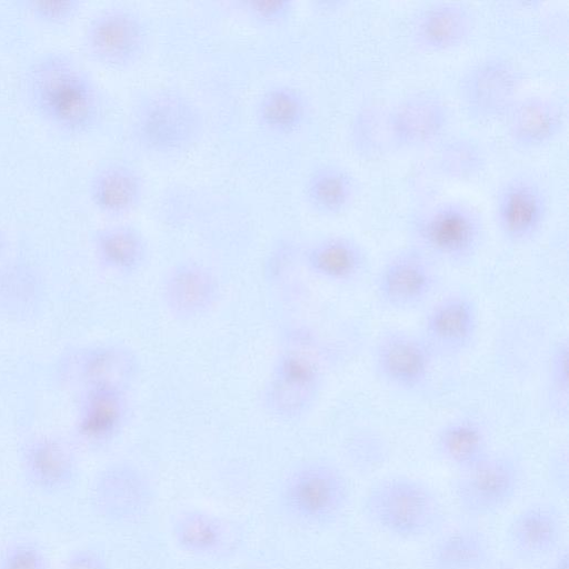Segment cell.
I'll return each instance as SVG.
<instances>
[{
    "label": "cell",
    "instance_id": "1",
    "mask_svg": "<svg viewBox=\"0 0 569 569\" xmlns=\"http://www.w3.org/2000/svg\"><path fill=\"white\" fill-rule=\"evenodd\" d=\"M19 91L32 116L67 138L93 133L104 118L106 101L97 80L62 49L32 57L20 74Z\"/></svg>",
    "mask_w": 569,
    "mask_h": 569
},
{
    "label": "cell",
    "instance_id": "2",
    "mask_svg": "<svg viewBox=\"0 0 569 569\" xmlns=\"http://www.w3.org/2000/svg\"><path fill=\"white\" fill-rule=\"evenodd\" d=\"M206 127L200 106L173 88L152 90L132 107L129 131L136 146L156 157H174L192 149Z\"/></svg>",
    "mask_w": 569,
    "mask_h": 569
},
{
    "label": "cell",
    "instance_id": "3",
    "mask_svg": "<svg viewBox=\"0 0 569 569\" xmlns=\"http://www.w3.org/2000/svg\"><path fill=\"white\" fill-rule=\"evenodd\" d=\"M361 509L375 528L407 540L433 532L443 516L435 491L408 476H388L376 481L363 495Z\"/></svg>",
    "mask_w": 569,
    "mask_h": 569
},
{
    "label": "cell",
    "instance_id": "4",
    "mask_svg": "<svg viewBox=\"0 0 569 569\" xmlns=\"http://www.w3.org/2000/svg\"><path fill=\"white\" fill-rule=\"evenodd\" d=\"M418 248L432 261L452 267L470 263L483 242L480 213L461 201H442L420 212L412 221Z\"/></svg>",
    "mask_w": 569,
    "mask_h": 569
},
{
    "label": "cell",
    "instance_id": "5",
    "mask_svg": "<svg viewBox=\"0 0 569 569\" xmlns=\"http://www.w3.org/2000/svg\"><path fill=\"white\" fill-rule=\"evenodd\" d=\"M81 43L96 64L113 71L134 67L147 52L149 31L143 18L124 6H110L93 13L82 30Z\"/></svg>",
    "mask_w": 569,
    "mask_h": 569
},
{
    "label": "cell",
    "instance_id": "6",
    "mask_svg": "<svg viewBox=\"0 0 569 569\" xmlns=\"http://www.w3.org/2000/svg\"><path fill=\"white\" fill-rule=\"evenodd\" d=\"M522 482L520 462L507 453H491L476 467L459 472L452 485L458 508L472 518H486L508 507Z\"/></svg>",
    "mask_w": 569,
    "mask_h": 569
},
{
    "label": "cell",
    "instance_id": "7",
    "mask_svg": "<svg viewBox=\"0 0 569 569\" xmlns=\"http://www.w3.org/2000/svg\"><path fill=\"white\" fill-rule=\"evenodd\" d=\"M350 486L345 473L327 462H310L286 481L283 500L290 512L305 523L329 525L345 511Z\"/></svg>",
    "mask_w": 569,
    "mask_h": 569
},
{
    "label": "cell",
    "instance_id": "8",
    "mask_svg": "<svg viewBox=\"0 0 569 569\" xmlns=\"http://www.w3.org/2000/svg\"><path fill=\"white\" fill-rule=\"evenodd\" d=\"M438 283L433 261L417 248L406 249L380 268L375 279V293L382 306L408 311L427 302Z\"/></svg>",
    "mask_w": 569,
    "mask_h": 569
},
{
    "label": "cell",
    "instance_id": "9",
    "mask_svg": "<svg viewBox=\"0 0 569 569\" xmlns=\"http://www.w3.org/2000/svg\"><path fill=\"white\" fill-rule=\"evenodd\" d=\"M432 355L419 335L390 329L381 333L372 348V366L388 386L402 391H417L429 381Z\"/></svg>",
    "mask_w": 569,
    "mask_h": 569
},
{
    "label": "cell",
    "instance_id": "10",
    "mask_svg": "<svg viewBox=\"0 0 569 569\" xmlns=\"http://www.w3.org/2000/svg\"><path fill=\"white\" fill-rule=\"evenodd\" d=\"M478 329L476 300L467 293L453 292L429 307L421 320L419 336L436 358H455L471 348Z\"/></svg>",
    "mask_w": 569,
    "mask_h": 569
},
{
    "label": "cell",
    "instance_id": "11",
    "mask_svg": "<svg viewBox=\"0 0 569 569\" xmlns=\"http://www.w3.org/2000/svg\"><path fill=\"white\" fill-rule=\"evenodd\" d=\"M513 67L498 58L483 59L473 64L462 77L460 98L467 113L479 122L505 118L518 88Z\"/></svg>",
    "mask_w": 569,
    "mask_h": 569
},
{
    "label": "cell",
    "instance_id": "12",
    "mask_svg": "<svg viewBox=\"0 0 569 569\" xmlns=\"http://www.w3.org/2000/svg\"><path fill=\"white\" fill-rule=\"evenodd\" d=\"M548 202L541 187L529 178H513L499 190L495 220L505 240L513 244L531 241L547 219Z\"/></svg>",
    "mask_w": 569,
    "mask_h": 569
},
{
    "label": "cell",
    "instance_id": "13",
    "mask_svg": "<svg viewBox=\"0 0 569 569\" xmlns=\"http://www.w3.org/2000/svg\"><path fill=\"white\" fill-rule=\"evenodd\" d=\"M449 122V110L442 98L433 92L420 91L399 101L387 118L392 141L413 149L437 140Z\"/></svg>",
    "mask_w": 569,
    "mask_h": 569
},
{
    "label": "cell",
    "instance_id": "14",
    "mask_svg": "<svg viewBox=\"0 0 569 569\" xmlns=\"http://www.w3.org/2000/svg\"><path fill=\"white\" fill-rule=\"evenodd\" d=\"M320 369L311 353L301 346L284 351L274 370L269 402L280 415L305 412L318 396Z\"/></svg>",
    "mask_w": 569,
    "mask_h": 569
},
{
    "label": "cell",
    "instance_id": "15",
    "mask_svg": "<svg viewBox=\"0 0 569 569\" xmlns=\"http://www.w3.org/2000/svg\"><path fill=\"white\" fill-rule=\"evenodd\" d=\"M565 520L560 510L547 502L523 507L507 529L509 547L523 560L551 557L562 545Z\"/></svg>",
    "mask_w": 569,
    "mask_h": 569
},
{
    "label": "cell",
    "instance_id": "16",
    "mask_svg": "<svg viewBox=\"0 0 569 569\" xmlns=\"http://www.w3.org/2000/svg\"><path fill=\"white\" fill-rule=\"evenodd\" d=\"M20 461L29 485L46 495L69 489L78 475L73 450L67 442L52 436H40L28 441Z\"/></svg>",
    "mask_w": 569,
    "mask_h": 569
},
{
    "label": "cell",
    "instance_id": "17",
    "mask_svg": "<svg viewBox=\"0 0 569 569\" xmlns=\"http://www.w3.org/2000/svg\"><path fill=\"white\" fill-rule=\"evenodd\" d=\"M87 194L100 213L119 218L134 211L144 196V180L140 171L123 160L100 163L89 176Z\"/></svg>",
    "mask_w": 569,
    "mask_h": 569
},
{
    "label": "cell",
    "instance_id": "18",
    "mask_svg": "<svg viewBox=\"0 0 569 569\" xmlns=\"http://www.w3.org/2000/svg\"><path fill=\"white\" fill-rule=\"evenodd\" d=\"M63 381L81 390L114 388L122 390L133 371V360L123 349L97 346L72 351L61 362Z\"/></svg>",
    "mask_w": 569,
    "mask_h": 569
},
{
    "label": "cell",
    "instance_id": "19",
    "mask_svg": "<svg viewBox=\"0 0 569 569\" xmlns=\"http://www.w3.org/2000/svg\"><path fill=\"white\" fill-rule=\"evenodd\" d=\"M505 119L510 139L522 149H538L550 143L565 124L561 107L541 96L516 100Z\"/></svg>",
    "mask_w": 569,
    "mask_h": 569
},
{
    "label": "cell",
    "instance_id": "20",
    "mask_svg": "<svg viewBox=\"0 0 569 569\" xmlns=\"http://www.w3.org/2000/svg\"><path fill=\"white\" fill-rule=\"evenodd\" d=\"M472 17L459 2H437L417 17L412 36L415 42L428 52H445L460 47L470 36Z\"/></svg>",
    "mask_w": 569,
    "mask_h": 569
},
{
    "label": "cell",
    "instance_id": "21",
    "mask_svg": "<svg viewBox=\"0 0 569 569\" xmlns=\"http://www.w3.org/2000/svg\"><path fill=\"white\" fill-rule=\"evenodd\" d=\"M146 501V487L139 475L123 465L101 470L91 488L93 509L110 520H122L139 512Z\"/></svg>",
    "mask_w": 569,
    "mask_h": 569
},
{
    "label": "cell",
    "instance_id": "22",
    "mask_svg": "<svg viewBox=\"0 0 569 569\" xmlns=\"http://www.w3.org/2000/svg\"><path fill=\"white\" fill-rule=\"evenodd\" d=\"M433 449L442 461L459 472L476 467L492 453L482 425L466 417L443 423L435 433Z\"/></svg>",
    "mask_w": 569,
    "mask_h": 569
},
{
    "label": "cell",
    "instance_id": "23",
    "mask_svg": "<svg viewBox=\"0 0 569 569\" xmlns=\"http://www.w3.org/2000/svg\"><path fill=\"white\" fill-rule=\"evenodd\" d=\"M306 260L316 274L339 283L358 280L369 264L363 247L345 236H331L315 242L307 250Z\"/></svg>",
    "mask_w": 569,
    "mask_h": 569
},
{
    "label": "cell",
    "instance_id": "24",
    "mask_svg": "<svg viewBox=\"0 0 569 569\" xmlns=\"http://www.w3.org/2000/svg\"><path fill=\"white\" fill-rule=\"evenodd\" d=\"M309 116V101L298 87L280 83L267 88L258 98L254 117L259 127L277 137L296 134Z\"/></svg>",
    "mask_w": 569,
    "mask_h": 569
},
{
    "label": "cell",
    "instance_id": "25",
    "mask_svg": "<svg viewBox=\"0 0 569 569\" xmlns=\"http://www.w3.org/2000/svg\"><path fill=\"white\" fill-rule=\"evenodd\" d=\"M44 287L39 272L24 262H10L0 268V317L27 321L40 310Z\"/></svg>",
    "mask_w": 569,
    "mask_h": 569
},
{
    "label": "cell",
    "instance_id": "26",
    "mask_svg": "<svg viewBox=\"0 0 569 569\" xmlns=\"http://www.w3.org/2000/svg\"><path fill=\"white\" fill-rule=\"evenodd\" d=\"M491 556L485 532L458 528L435 541L427 556V569H490Z\"/></svg>",
    "mask_w": 569,
    "mask_h": 569
},
{
    "label": "cell",
    "instance_id": "27",
    "mask_svg": "<svg viewBox=\"0 0 569 569\" xmlns=\"http://www.w3.org/2000/svg\"><path fill=\"white\" fill-rule=\"evenodd\" d=\"M307 206L322 217H337L351 204L356 194V180L343 167L322 163L307 176L303 188Z\"/></svg>",
    "mask_w": 569,
    "mask_h": 569
},
{
    "label": "cell",
    "instance_id": "28",
    "mask_svg": "<svg viewBox=\"0 0 569 569\" xmlns=\"http://www.w3.org/2000/svg\"><path fill=\"white\" fill-rule=\"evenodd\" d=\"M124 416L122 391L114 388H92L82 391L77 431L86 440L100 442L111 438Z\"/></svg>",
    "mask_w": 569,
    "mask_h": 569
},
{
    "label": "cell",
    "instance_id": "29",
    "mask_svg": "<svg viewBox=\"0 0 569 569\" xmlns=\"http://www.w3.org/2000/svg\"><path fill=\"white\" fill-rule=\"evenodd\" d=\"M212 276L202 267L184 263L176 268L167 280L164 295L169 308L183 317L204 311L216 298Z\"/></svg>",
    "mask_w": 569,
    "mask_h": 569
},
{
    "label": "cell",
    "instance_id": "30",
    "mask_svg": "<svg viewBox=\"0 0 569 569\" xmlns=\"http://www.w3.org/2000/svg\"><path fill=\"white\" fill-rule=\"evenodd\" d=\"M93 251L106 267L118 271L136 269L144 259L147 242L132 224L114 223L99 228L92 237Z\"/></svg>",
    "mask_w": 569,
    "mask_h": 569
},
{
    "label": "cell",
    "instance_id": "31",
    "mask_svg": "<svg viewBox=\"0 0 569 569\" xmlns=\"http://www.w3.org/2000/svg\"><path fill=\"white\" fill-rule=\"evenodd\" d=\"M174 537L183 549L194 553H208L220 546L223 528L216 517L190 511L176 522Z\"/></svg>",
    "mask_w": 569,
    "mask_h": 569
},
{
    "label": "cell",
    "instance_id": "32",
    "mask_svg": "<svg viewBox=\"0 0 569 569\" xmlns=\"http://www.w3.org/2000/svg\"><path fill=\"white\" fill-rule=\"evenodd\" d=\"M439 162L445 174L465 180L480 172L485 158L477 143L467 139H456L442 147Z\"/></svg>",
    "mask_w": 569,
    "mask_h": 569
},
{
    "label": "cell",
    "instance_id": "33",
    "mask_svg": "<svg viewBox=\"0 0 569 569\" xmlns=\"http://www.w3.org/2000/svg\"><path fill=\"white\" fill-rule=\"evenodd\" d=\"M569 346L568 339L560 338L552 346L547 363L548 397L553 410L567 417L569 399Z\"/></svg>",
    "mask_w": 569,
    "mask_h": 569
},
{
    "label": "cell",
    "instance_id": "34",
    "mask_svg": "<svg viewBox=\"0 0 569 569\" xmlns=\"http://www.w3.org/2000/svg\"><path fill=\"white\" fill-rule=\"evenodd\" d=\"M82 0H23L24 13L37 24L62 28L72 23L83 9Z\"/></svg>",
    "mask_w": 569,
    "mask_h": 569
},
{
    "label": "cell",
    "instance_id": "35",
    "mask_svg": "<svg viewBox=\"0 0 569 569\" xmlns=\"http://www.w3.org/2000/svg\"><path fill=\"white\" fill-rule=\"evenodd\" d=\"M237 6L251 23L262 28L281 27L296 11L292 0H241Z\"/></svg>",
    "mask_w": 569,
    "mask_h": 569
},
{
    "label": "cell",
    "instance_id": "36",
    "mask_svg": "<svg viewBox=\"0 0 569 569\" xmlns=\"http://www.w3.org/2000/svg\"><path fill=\"white\" fill-rule=\"evenodd\" d=\"M0 569H51V565L39 545L19 539L0 551Z\"/></svg>",
    "mask_w": 569,
    "mask_h": 569
},
{
    "label": "cell",
    "instance_id": "37",
    "mask_svg": "<svg viewBox=\"0 0 569 569\" xmlns=\"http://www.w3.org/2000/svg\"><path fill=\"white\" fill-rule=\"evenodd\" d=\"M62 569H109V567L98 551L90 548H78L68 555Z\"/></svg>",
    "mask_w": 569,
    "mask_h": 569
},
{
    "label": "cell",
    "instance_id": "38",
    "mask_svg": "<svg viewBox=\"0 0 569 569\" xmlns=\"http://www.w3.org/2000/svg\"><path fill=\"white\" fill-rule=\"evenodd\" d=\"M550 558L546 569H569V549L567 546H562Z\"/></svg>",
    "mask_w": 569,
    "mask_h": 569
},
{
    "label": "cell",
    "instance_id": "39",
    "mask_svg": "<svg viewBox=\"0 0 569 569\" xmlns=\"http://www.w3.org/2000/svg\"><path fill=\"white\" fill-rule=\"evenodd\" d=\"M6 243H7V240H6L4 231L0 227V258L2 257V254L4 252Z\"/></svg>",
    "mask_w": 569,
    "mask_h": 569
},
{
    "label": "cell",
    "instance_id": "40",
    "mask_svg": "<svg viewBox=\"0 0 569 569\" xmlns=\"http://www.w3.org/2000/svg\"><path fill=\"white\" fill-rule=\"evenodd\" d=\"M496 569H515V568H511V567H498Z\"/></svg>",
    "mask_w": 569,
    "mask_h": 569
},
{
    "label": "cell",
    "instance_id": "41",
    "mask_svg": "<svg viewBox=\"0 0 569 569\" xmlns=\"http://www.w3.org/2000/svg\"><path fill=\"white\" fill-rule=\"evenodd\" d=\"M0 84H1V72H0Z\"/></svg>",
    "mask_w": 569,
    "mask_h": 569
}]
</instances>
